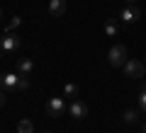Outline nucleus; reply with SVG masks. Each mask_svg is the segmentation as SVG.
Masks as SVG:
<instances>
[{
	"instance_id": "f257e3e1",
	"label": "nucleus",
	"mask_w": 146,
	"mask_h": 133,
	"mask_svg": "<svg viewBox=\"0 0 146 133\" xmlns=\"http://www.w3.org/2000/svg\"><path fill=\"white\" fill-rule=\"evenodd\" d=\"M107 61H110V66L122 68L127 63V46L124 44H115V46L110 48V53H107Z\"/></svg>"
},
{
	"instance_id": "f03ea898",
	"label": "nucleus",
	"mask_w": 146,
	"mask_h": 133,
	"mask_svg": "<svg viewBox=\"0 0 146 133\" xmlns=\"http://www.w3.org/2000/svg\"><path fill=\"white\" fill-rule=\"evenodd\" d=\"M20 44H22V39L15 34V31H5L3 39H0V51L3 53H12V51L20 48Z\"/></svg>"
},
{
	"instance_id": "7ed1b4c3",
	"label": "nucleus",
	"mask_w": 146,
	"mask_h": 133,
	"mask_svg": "<svg viewBox=\"0 0 146 133\" xmlns=\"http://www.w3.org/2000/svg\"><path fill=\"white\" fill-rule=\"evenodd\" d=\"M124 75H127V77H134V80L144 77V75H146V63H144V61H136V58L127 61V63H124Z\"/></svg>"
},
{
	"instance_id": "20e7f679",
	"label": "nucleus",
	"mask_w": 146,
	"mask_h": 133,
	"mask_svg": "<svg viewBox=\"0 0 146 133\" xmlns=\"http://www.w3.org/2000/svg\"><path fill=\"white\" fill-rule=\"evenodd\" d=\"M20 73H0V90L3 92H17V82H20Z\"/></svg>"
},
{
	"instance_id": "39448f33",
	"label": "nucleus",
	"mask_w": 146,
	"mask_h": 133,
	"mask_svg": "<svg viewBox=\"0 0 146 133\" xmlns=\"http://www.w3.org/2000/svg\"><path fill=\"white\" fill-rule=\"evenodd\" d=\"M46 116L56 119V116H63V111H66V102H63V97H51L46 102Z\"/></svg>"
},
{
	"instance_id": "423d86ee",
	"label": "nucleus",
	"mask_w": 146,
	"mask_h": 133,
	"mask_svg": "<svg viewBox=\"0 0 146 133\" xmlns=\"http://www.w3.org/2000/svg\"><path fill=\"white\" fill-rule=\"evenodd\" d=\"M136 20H141V10L136 5H124L119 12V22L122 24H134Z\"/></svg>"
},
{
	"instance_id": "0eeeda50",
	"label": "nucleus",
	"mask_w": 146,
	"mask_h": 133,
	"mask_svg": "<svg viewBox=\"0 0 146 133\" xmlns=\"http://www.w3.org/2000/svg\"><path fill=\"white\" fill-rule=\"evenodd\" d=\"M68 114H71V116L76 119V121H80V119H85V116H88V107H85V104L80 102V99H73V102H71V107H68Z\"/></svg>"
},
{
	"instance_id": "6e6552de",
	"label": "nucleus",
	"mask_w": 146,
	"mask_h": 133,
	"mask_svg": "<svg viewBox=\"0 0 146 133\" xmlns=\"http://www.w3.org/2000/svg\"><path fill=\"white\" fill-rule=\"evenodd\" d=\"M49 15L51 17H63L66 15V0H49Z\"/></svg>"
},
{
	"instance_id": "1a4fd4ad",
	"label": "nucleus",
	"mask_w": 146,
	"mask_h": 133,
	"mask_svg": "<svg viewBox=\"0 0 146 133\" xmlns=\"http://www.w3.org/2000/svg\"><path fill=\"white\" fill-rule=\"evenodd\" d=\"M17 73H20V75H27L29 77V73L34 70V63H32V58H17Z\"/></svg>"
},
{
	"instance_id": "9d476101",
	"label": "nucleus",
	"mask_w": 146,
	"mask_h": 133,
	"mask_svg": "<svg viewBox=\"0 0 146 133\" xmlns=\"http://www.w3.org/2000/svg\"><path fill=\"white\" fill-rule=\"evenodd\" d=\"M105 34H107L110 39H115V36L119 34V20H107L105 22Z\"/></svg>"
},
{
	"instance_id": "9b49d317",
	"label": "nucleus",
	"mask_w": 146,
	"mask_h": 133,
	"mask_svg": "<svg viewBox=\"0 0 146 133\" xmlns=\"http://www.w3.org/2000/svg\"><path fill=\"white\" fill-rule=\"evenodd\" d=\"M122 121H124V123H136V121H139V111H136V109L124 111V114H122Z\"/></svg>"
},
{
	"instance_id": "f8f14e48",
	"label": "nucleus",
	"mask_w": 146,
	"mask_h": 133,
	"mask_svg": "<svg viewBox=\"0 0 146 133\" xmlns=\"http://www.w3.org/2000/svg\"><path fill=\"white\" fill-rule=\"evenodd\" d=\"M17 133H34V126H32V121L22 119V121L17 123Z\"/></svg>"
},
{
	"instance_id": "ddd939ff",
	"label": "nucleus",
	"mask_w": 146,
	"mask_h": 133,
	"mask_svg": "<svg viewBox=\"0 0 146 133\" xmlns=\"http://www.w3.org/2000/svg\"><path fill=\"white\" fill-rule=\"evenodd\" d=\"M63 97H78V85H73V82H68L66 87H63Z\"/></svg>"
},
{
	"instance_id": "4468645a",
	"label": "nucleus",
	"mask_w": 146,
	"mask_h": 133,
	"mask_svg": "<svg viewBox=\"0 0 146 133\" xmlns=\"http://www.w3.org/2000/svg\"><path fill=\"white\" fill-rule=\"evenodd\" d=\"M20 24H22V17H20V15H15V17H12V20L5 24V31H15Z\"/></svg>"
},
{
	"instance_id": "2eb2a0df",
	"label": "nucleus",
	"mask_w": 146,
	"mask_h": 133,
	"mask_svg": "<svg viewBox=\"0 0 146 133\" xmlns=\"http://www.w3.org/2000/svg\"><path fill=\"white\" fill-rule=\"evenodd\" d=\"M139 111L146 114V85H141V90H139Z\"/></svg>"
},
{
	"instance_id": "dca6fc26",
	"label": "nucleus",
	"mask_w": 146,
	"mask_h": 133,
	"mask_svg": "<svg viewBox=\"0 0 146 133\" xmlns=\"http://www.w3.org/2000/svg\"><path fill=\"white\" fill-rule=\"evenodd\" d=\"M5 94H7V92H3V90H0V107H5V99H7Z\"/></svg>"
},
{
	"instance_id": "f3484780",
	"label": "nucleus",
	"mask_w": 146,
	"mask_h": 133,
	"mask_svg": "<svg viewBox=\"0 0 146 133\" xmlns=\"http://www.w3.org/2000/svg\"><path fill=\"white\" fill-rule=\"evenodd\" d=\"M136 3H139V0H127V5H136Z\"/></svg>"
},
{
	"instance_id": "a211bd4d",
	"label": "nucleus",
	"mask_w": 146,
	"mask_h": 133,
	"mask_svg": "<svg viewBox=\"0 0 146 133\" xmlns=\"http://www.w3.org/2000/svg\"><path fill=\"white\" fill-rule=\"evenodd\" d=\"M141 133H146V123H144V126H141Z\"/></svg>"
},
{
	"instance_id": "6ab92c4d",
	"label": "nucleus",
	"mask_w": 146,
	"mask_h": 133,
	"mask_svg": "<svg viewBox=\"0 0 146 133\" xmlns=\"http://www.w3.org/2000/svg\"><path fill=\"white\" fill-rule=\"evenodd\" d=\"M0 20H3V10H0Z\"/></svg>"
},
{
	"instance_id": "aec40b11",
	"label": "nucleus",
	"mask_w": 146,
	"mask_h": 133,
	"mask_svg": "<svg viewBox=\"0 0 146 133\" xmlns=\"http://www.w3.org/2000/svg\"><path fill=\"white\" fill-rule=\"evenodd\" d=\"M144 63H146V56H144Z\"/></svg>"
},
{
	"instance_id": "412c9836",
	"label": "nucleus",
	"mask_w": 146,
	"mask_h": 133,
	"mask_svg": "<svg viewBox=\"0 0 146 133\" xmlns=\"http://www.w3.org/2000/svg\"><path fill=\"white\" fill-rule=\"evenodd\" d=\"M42 133H49V131H42Z\"/></svg>"
}]
</instances>
